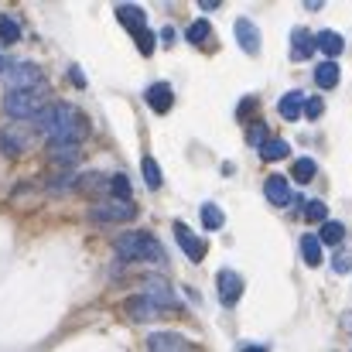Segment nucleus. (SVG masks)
Segmentation results:
<instances>
[{"label": "nucleus", "instance_id": "obj_1", "mask_svg": "<svg viewBox=\"0 0 352 352\" xmlns=\"http://www.w3.org/2000/svg\"><path fill=\"white\" fill-rule=\"evenodd\" d=\"M113 250H117L120 260H144V263H161L164 260V253H161V243L154 239L151 233H144V230H126V233L117 236V243H113Z\"/></svg>", "mask_w": 352, "mask_h": 352}, {"label": "nucleus", "instance_id": "obj_2", "mask_svg": "<svg viewBox=\"0 0 352 352\" xmlns=\"http://www.w3.org/2000/svg\"><path fill=\"white\" fill-rule=\"evenodd\" d=\"M79 123H86V120H82V113H79L72 103H48V107L34 117V126H38L48 140H55V137L76 130Z\"/></svg>", "mask_w": 352, "mask_h": 352}, {"label": "nucleus", "instance_id": "obj_3", "mask_svg": "<svg viewBox=\"0 0 352 352\" xmlns=\"http://www.w3.org/2000/svg\"><path fill=\"white\" fill-rule=\"evenodd\" d=\"M48 107V89H31V93H7L3 96V113L10 120H34Z\"/></svg>", "mask_w": 352, "mask_h": 352}, {"label": "nucleus", "instance_id": "obj_4", "mask_svg": "<svg viewBox=\"0 0 352 352\" xmlns=\"http://www.w3.org/2000/svg\"><path fill=\"white\" fill-rule=\"evenodd\" d=\"M3 79H7V93H31L45 86V72L34 62H7Z\"/></svg>", "mask_w": 352, "mask_h": 352}, {"label": "nucleus", "instance_id": "obj_5", "mask_svg": "<svg viewBox=\"0 0 352 352\" xmlns=\"http://www.w3.org/2000/svg\"><path fill=\"white\" fill-rule=\"evenodd\" d=\"M137 216V206L133 202H117V199H107L100 206L89 209V219L96 226H113V223H130Z\"/></svg>", "mask_w": 352, "mask_h": 352}, {"label": "nucleus", "instance_id": "obj_6", "mask_svg": "<svg viewBox=\"0 0 352 352\" xmlns=\"http://www.w3.org/2000/svg\"><path fill=\"white\" fill-rule=\"evenodd\" d=\"M147 352H195V346L178 332H151L147 336Z\"/></svg>", "mask_w": 352, "mask_h": 352}, {"label": "nucleus", "instance_id": "obj_7", "mask_svg": "<svg viewBox=\"0 0 352 352\" xmlns=\"http://www.w3.org/2000/svg\"><path fill=\"white\" fill-rule=\"evenodd\" d=\"M144 298H147L151 305H157L161 311H175V308H178V298L171 294V287H168V280H164V277H147Z\"/></svg>", "mask_w": 352, "mask_h": 352}, {"label": "nucleus", "instance_id": "obj_8", "mask_svg": "<svg viewBox=\"0 0 352 352\" xmlns=\"http://www.w3.org/2000/svg\"><path fill=\"white\" fill-rule=\"evenodd\" d=\"M216 287H219V301H223L226 308H233L236 301H239V294H243V277H239L236 270H219Z\"/></svg>", "mask_w": 352, "mask_h": 352}, {"label": "nucleus", "instance_id": "obj_9", "mask_svg": "<svg viewBox=\"0 0 352 352\" xmlns=\"http://www.w3.org/2000/svg\"><path fill=\"white\" fill-rule=\"evenodd\" d=\"M236 45L246 52V55H260V31L250 17H236Z\"/></svg>", "mask_w": 352, "mask_h": 352}, {"label": "nucleus", "instance_id": "obj_10", "mask_svg": "<svg viewBox=\"0 0 352 352\" xmlns=\"http://www.w3.org/2000/svg\"><path fill=\"white\" fill-rule=\"evenodd\" d=\"M175 239H178V246L188 253V260H192V263H202V260H206V243L192 233L185 223H175Z\"/></svg>", "mask_w": 352, "mask_h": 352}, {"label": "nucleus", "instance_id": "obj_11", "mask_svg": "<svg viewBox=\"0 0 352 352\" xmlns=\"http://www.w3.org/2000/svg\"><path fill=\"white\" fill-rule=\"evenodd\" d=\"M315 55V34L308 28H294L291 31V58L294 62H308Z\"/></svg>", "mask_w": 352, "mask_h": 352}, {"label": "nucleus", "instance_id": "obj_12", "mask_svg": "<svg viewBox=\"0 0 352 352\" xmlns=\"http://www.w3.org/2000/svg\"><path fill=\"white\" fill-rule=\"evenodd\" d=\"M144 100H147V107H151L154 113H168V110L175 107V93H171L168 82H154V86H147Z\"/></svg>", "mask_w": 352, "mask_h": 352}, {"label": "nucleus", "instance_id": "obj_13", "mask_svg": "<svg viewBox=\"0 0 352 352\" xmlns=\"http://www.w3.org/2000/svg\"><path fill=\"white\" fill-rule=\"evenodd\" d=\"M263 195H267V202H270V206H277V209L291 206V185H287V178L270 175V178L263 182Z\"/></svg>", "mask_w": 352, "mask_h": 352}, {"label": "nucleus", "instance_id": "obj_14", "mask_svg": "<svg viewBox=\"0 0 352 352\" xmlns=\"http://www.w3.org/2000/svg\"><path fill=\"white\" fill-rule=\"evenodd\" d=\"M315 48H322V52H325V58H329V62H336V58L342 55L346 41H342V34H339V31H332V28H322V31L315 34Z\"/></svg>", "mask_w": 352, "mask_h": 352}, {"label": "nucleus", "instance_id": "obj_15", "mask_svg": "<svg viewBox=\"0 0 352 352\" xmlns=\"http://www.w3.org/2000/svg\"><path fill=\"white\" fill-rule=\"evenodd\" d=\"M126 315H130L133 322H154V318H161L164 311H161L157 305H151L144 294H137V298H126Z\"/></svg>", "mask_w": 352, "mask_h": 352}, {"label": "nucleus", "instance_id": "obj_16", "mask_svg": "<svg viewBox=\"0 0 352 352\" xmlns=\"http://www.w3.org/2000/svg\"><path fill=\"white\" fill-rule=\"evenodd\" d=\"M0 151H3L7 157L24 154V151H28V133H24V130H14V126L0 130Z\"/></svg>", "mask_w": 352, "mask_h": 352}, {"label": "nucleus", "instance_id": "obj_17", "mask_svg": "<svg viewBox=\"0 0 352 352\" xmlns=\"http://www.w3.org/2000/svg\"><path fill=\"white\" fill-rule=\"evenodd\" d=\"M72 188H76V192H86V195H96V192L110 188V178L100 175V171H86V175L72 178Z\"/></svg>", "mask_w": 352, "mask_h": 352}, {"label": "nucleus", "instance_id": "obj_18", "mask_svg": "<svg viewBox=\"0 0 352 352\" xmlns=\"http://www.w3.org/2000/svg\"><path fill=\"white\" fill-rule=\"evenodd\" d=\"M277 113L284 120H298L301 113H305V96L294 89V93H284L280 96V103H277Z\"/></svg>", "mask_w": 352, "mask_h": 352}, {"label": "nucleus", "instance_id": "obj_19", "mask_svg": "<svg viewBox=\"0 0 352 352\" xmlns=\"http://www.w3.org/2000/svg\"><path fill=\"white\" fill-rule=\"evenodd\" d=\"M315 82H318L322 89H336V86H339V62L322 58V62L315 65Z\"/></svg>", "mask_w": 352, "mask_h": 352}, {"label": "nucleus", "instance_id": "obj_20", "mask_svg": "<svg viewBox=\"0 0 352 352\" xmlns=\"http://www.w3.org/2000/svg\"><path fill=\"white\" fill-rule=\"evenodd\" d=\"M301 256H305L308 267H318V263H322V243L315 239V233L301 236Z\"/></svg>", "mask_w": 352, "mask_h": 352}, {"label": "nucleus", "instance_id": "obj_21", "mask_svg": "<svg viewBox=\"0 0 352 352\" xmlns=\"http://www.w3.org/2000/svg\"><path fill=\"white\" fill-rule=\"evenodd\" d=\"M315 239H318L322 246H339V243L346 239V226H342V223H332V219H329V223H322V233L315 236Z\"/></svg>", "mask_w": 352, "mask_h": 352}, {"label": "nucleus", "instance_id": "obj_22", "mask_svg": "<svg viewBox=\"0 0 352 352\" xmlns=\"http://www.w3.org/2000/svg\"><path fill=\"white\" fill-rule=\"evenodd\" d=\"M291 154V147H287V140H280V137H270L263 147H260V157L263 161H284Z\"/></svg>", "mask_w": 352, "mask_h": 352}, {"label": "nucleus", "instance_id": "obj_23", "mask_svg": "<svg viewBox=\"0 0 352 352\" xmlns=\"http://www.w3.org/2000/svg\"><path fill=\"white\" fill-rule=\"evenodd\" d=\"M202 226H206L209 233H219V230L226 226L223 209H219V206H212V202H206V206H202Z\"/></svg>", "mask_w": 352, "mask_h": 352}, {"label": "nucleus", "instance_id": "obj_24", "mask_svg": "<svg viewBox=\"0 0 352 352\" xmlns=\"http://www.w3.org/2000/svg\"><path fill=\"white\" fill-rule=\"evenodd\" d=\"M117 21L120 24H126V28H130V34H133L137 28H144V10H140V7H126V3H120L117 7Z\"/></svg>", "mask_w": 352, "mask_h": 352}, {"label": "nucleus", "instance_id": "obj_25", "mask_svg": "<svg viewBox=\"0 0 352 352\" xmlns=\"http://www.w3.org/2000/svg\"><path fill=\"white\" fill-rule=\"evenodd\" d=\"M267 140H270V130H267V123H263V120H253V123L246 126V144L260 151Z\"/></svg>", "mask_w": 352, "mask_h": 352}, {"label": "nucleus", "instance_id": "obj_26", "mask_svg": "<svg viewBox=\"0 0 352 352\" xmlns=\"http://www.w3.org/2000/svg\"><path fill=\"white\" fill-rule=\"evenodd\" d=\"M140 171H144V182H147V188H151V192H157L164 178H161V168H157V161H154L151 154L140 161Z\"/></svg>", "mask_w": 352, "mask_h": 352}, {"label": "nucleus", "instance_id": "obj_27", "mask_svg": "<svg viewBox=\"0 0 352 352\" xmlns=\"http://www.w3.org/2000/svg\"><path fill=\"white\" fill-rule=\"evenodd\" d=\"M0 41L3 45H14V41H21V24L14 21V17H0Z\"/></svg>", "mask_w": 352, "mask_h": 352}, {"label": "nucleus", "instance_id": "obj_28", "mask_svg": "<svg viewBox=\"0 0 352 352\" xmlns=\"http://www.w3.org/2000/svg\"><path fill=\"white\" fill-rule=\"evenodd\" d=\"M110 192H113L110 199L130 202V195H133V192H130V178H126V175H113V178H110Z\"/></svg>", "mask_w": 352, "mask_h": 352}, {"label": "nucleus", "instance_id": "obj_29", "mask_svg": "<svg viewBox=\"0 0 352 352\" xmlns=\"http://www.w3.org/2000/svg\"><path fill=\"white\" fill-rule=\"evenodd\" d=\"M133 41H137V48H140L144 55H151V52H154V45H157V38H154V31H151L147 24L133 31Z\"/></svg>", "mask_w": 352, "mask_h": 352}, {"label": "nucleus", "instance_id": "obj_30", "mask_svg": "<svg viewBox=\"0 0 352 352\" xmlns=\"http://www.w3.org/2000/svg\"><path fill=\"white\" fill-rule=\"evenodd\" d=\"M311 178H315V161H311V157H298V161H294V182L308 185Z\"/></svg>", "mask_w": 352, "mask_h": 352}, {"label": "nucleus", "instance_id": "obj_31", "mask_svg": "<svg viewBox=\"0 0 352 352\" xmlns=\"http://www.w3.org/2000/svg\"><path fill=\"white\" fill-rule=\"evenodd\" d=\"M185 38L192 41V45H206V38H209V21H192V28L185 31Z\"/></svg>", "mask_w": 352, "mask_h": 352}, {"label": "nucleus", "instance_id": "obj_32", "mask_svg": "<svg viewBox=\"0 0 352 352\" xmlns=\"http://www.w3.org/2000/svg\"><path fill=\"white\" fill-rule=\"evenodd\" d=\"M305 219L308 223H329V209H325V202H305Z\"/></svg>", "mask_w": 352, "mask_h": 352}, {"label": "nucleus", "instance_id": "obj_33", "mask_svg": "<svg viewBox=\"0 0 352 352\" xmlns=\"http://www.w3.org/2000/svg\"><path fill=\"white\" fill-rule=\"evenodd\" d=\"M322 113H325V100H322V96H311V100H305V113H301V117L322 120Z\"/></svg>", "mask_w": 352, "mask_h": 352}, {"label": "nucleus", "instance_id": "obj_34", "mask_svg": "<svg viewBox=\"0 0 352 352\" xmlns=\"http://www.w3.org/2000/svg\"><path fill=\"white\" fill-rule=\"evenodd\" d=\"M336 270H339V274H346V270H352V253H346V250H342V253L336 256Z\"/></svg>", "mask_w": 352, "mask_h": 352}, {"label": "nucleus", "instance_id": "obj_35", "mask_svg": "<svg viewBox=\"0 0 352 352\" xmlns=\"http://www.w3.org/2000/svg\"><path fill=\"white\" fill-rule=\"evenodd\" d=\"M253 107H256V100H253V96H246V100H243V103H239V110H236V117H250V110H253Z\"/></svg>", "mask_w": 352, "mask_h": 352}, {"label": "nucleus", "instance_id": "obj_36", "mask_svg": "<svg viewBox=\"0 0 352 352\" xmlns=\"http://www.w3.org/2000/svg\"><path fill=\"white\" fill-rule=\"evenodd\" d=\"M69 79H72V82H76V86H79V89H82V86H86V76H82V72H79V69H69Z\"/></svg>", "mask_w": 352, "mask_h": 352}, {"label": "nucleus", "instance_id": "obj_37", "mask_svg": "<svg viewBox=\"0 0 352 352\" xmlns=\"http://www.w3.org/2000/svg\"><path fill=\"white\" fill-rule=\"evenodd\" d=\"M199 7H202V10H216V7H219V0H199Z\"/></svg>", "mask_w": 352, "mask_h": 352}, {"label": "nucleus", "instance_id": "obj_38", "mask_svg": "<svg viewBox=\"0 0 352 352\" xmlns=\"http://www.w3.org/2000/svg\"><path fill=\"white\" fill-rule=\"evenodd\" d=\"M239 352H267L263 346H239Z\"/></svg>", "mask_w": 352, "mask_h": 352}, {"label": "nucleus", "instance_id": "obj_39", "mask_svg": "<svg viewBox=\"0 0 352 352\" xmlns=\"http://www.w3.org/2000/svg\"><path fill=\"white\" fill-rule=\"evenodd\" d=\"M3 72H7V55L0 52V76H3Z\"/></svg>", "mask_w": 352, "mask_h": 352}]
</instances>
